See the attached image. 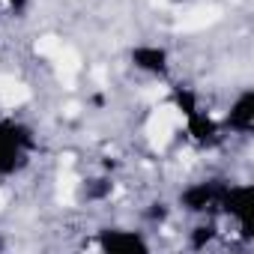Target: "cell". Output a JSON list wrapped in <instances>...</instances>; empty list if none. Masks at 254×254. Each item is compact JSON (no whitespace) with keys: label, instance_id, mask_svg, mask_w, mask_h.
<instances>
[{"label":"cell","instance_id":"1","mask_svg":"<svg viewBox=\"0 0 254 254\" xmlns=\"http://www.w3.org/2000/svg\"><path fill=\"white\" fill-rule=\"evenodd\" d=\"M180 123H183V114H180V108H177V105H159V108L153 111L150 123H147V135H150V144H153L156 150L168 147Z\"/></svg>","mask_w":254,"mask_h":254},{"label":"cell","instance_id":"4","mask_svg":"<svg viewBox=\"0 0 254 254\" xmlns=\"http://www.w3.org/2000/svg\"><path fill=\"white\" fill-rule=\"evenodd\" d=\"M99 245H102L105 251H147V242H144L138 233H120V230L105 233Z\"/></svg>","mask_w":254,"mask_h":254},{"label":"cell","instance_id":"9","mask_svg":"<svg viewBox=\"0 0 254 254\" xmlns=\"http://www.w3.org/2000/svg\"><path fill=\"white\" fill-rule=\"evenodd\" d=\"M0 3H6V6H24V0H0Z\"/></svg>","mask_w":254,"mask_h":254},{"label":"cell","instance_id":"5","mask_svg":"<svg viewBox=\"0 0 254 254\" xmlns=\"http://www.w3.org/2000/svg\"><path fill=\"white\" fill-rule=\"evenodd\" d=\"M212 21H218V9L215 6H200V9H194V12L180 18V30H203Z\"/></svg>","mask_w":254,"mask_h":254},{"label":"cell","instance_id":"2","mask_svg":"<svg viewBox=\"0 0 254 254\" xmlns=\"http://www.w3.org/2000/svg\"><path fill=\"white\" fill-rule=\"evenodd\" d=\"M24 165L21 138H15V129L0 132V174H12Z\"/></svg>","mask_w":254,"mask_h":254},{"label":"cell","instance_id":"8","mask_svg":"<svg viewBox=\"0 0 254 254\" xmlns=\"http://www.w3.org/2000/svg\"><path fill=\"white\" fill-rule=\"evenodd\" d=\"M60 48H63V39H57V36H42V39L36 42V51H39L42 57H54Z\"/></svg>","mask_w":254,"mask_h":254},{"label":"cell","instance_id":"3","mask_svg":"<svg viewBox=\"0 0 254 254\" xmlns=\"http://www.w3.org/2000/svg\"><path fill=\"white\" fill-rule=\"evenodd\" d=\"M132 60H135L138 69L153 72V75H162V72L168 69V54H165L162 48H156V45H141V48H135V51H132Z\"/></svg>","mask_w":254,"mask_h":254},{"label":"cell","instance_id":"6","mask_svg":"<svg viewBox=\"0 0 254 254\" xmlns=\"http://www.w3.org/2000/svg\"><path fill=\"white\" fill-rule=\"evenodd\" d=\"M254 99H251V93H245V96H239V102L233 105V111H230V126L233 129H242V132H248L251 129V117H254Z\"/></svg>","mask_w":254,"mask_h":254},{"label":"cell","instance_id":"7","mask_svg":"<svg viewBox=\"0 0 254 254\" xmlns=\"http://www.w3.org/2000/svg\"><path fill=\"white\" fill-rule=\"evenodd\" d=\"M209 200H212V189H209V186H194V189H189V191L183 194V203H186L189 209H206Z\"/></svg>","mask_w":254,"mask_h":254},{"label":"cell","instance_id":"10","mask_svg":"<svg viewBox=\"0 0 254 254\" xmlns=\"http://www.w3.org/2000/svg\"><path fill=\"white\" fill-rule=\"evenodd\" d=\"M9 197H6V191H0V209H3V203H6Z\"/></svg>","mask_w":254,"mask_h":254}]
</instances>
